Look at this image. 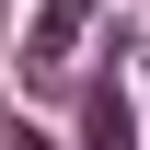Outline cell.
<instances>
[{"instance_id": "cell-3", "label": "cell", "mask_w": 150, "mask_h": 150, "mask_svg": "<svg viewBox=\"0 0 150 150\" xmlns=\"http://www.w3.org/2000/svg\"><path fill=\"white\" fill-rule=\"evenodd\" d=\"M0 150H46V139H35V127H12V139H0Z\"/></svg>"}, {"instance_id": "cell-2", "label": "cell", "mask_w": 150, "mask_h": 150, "mask_svg": "<svg viewBox=\"0 0 150 150\" xmlns=\"http://www.w3.org/2000/svg\"><path fill=\"white\" fill-rule=\"evenodd\" d=\"M81 150H139V115L115 81H93V104H81Z\"/></svg>"}, {"instance_id": "cell-1", "label": "cell", "mask_w": 150, "mask_h": 150, "mask_svg": "<svg viewBox=\"0 0 150 150\" xmlns=\"http://www.w3.org/2000/svg\"><path fill=\"white\" fill-rule=\"evenodd\" d=\"M93 12H104V0H46V12H35V35H23V69H35V81H69L81 69V35H93Z\"/></svg>"}]
</instances>
